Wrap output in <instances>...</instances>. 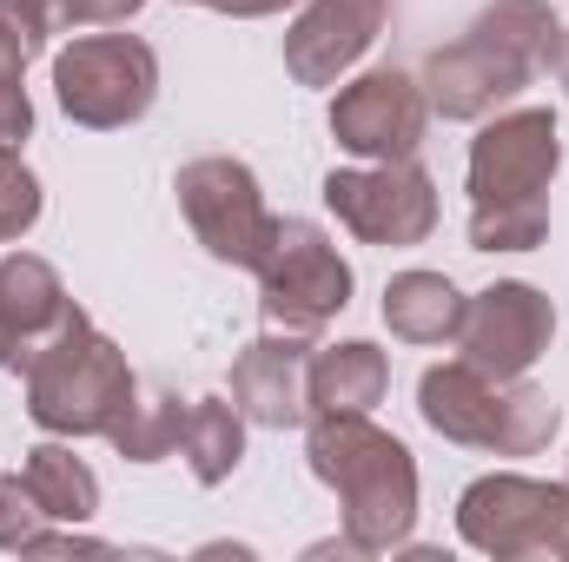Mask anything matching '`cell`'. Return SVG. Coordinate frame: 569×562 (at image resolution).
I'll return each mask as SVG.
<instances>
[{
	"mask_svg": "<svg viewBox=\"0 0 569 562\" xmlns=\"http://www.w3.org/2000/svg\"><path fill=\"white\" fill-rule=\"evenodd\" d=\"M305 423H311L305 456H311V476L325 490H338L345 543L358 556L405 550V536L418 523V463H411V450L358 411H311Z\"/></svg>",
	"mask_w": 569,
	"mask_h": 562,
	"instance_id": "cell-1",
	"label": "cell"
},
{
	"mask_svg": "<svg viewBox=\"0 0 569 562\" xmlns=\"http://www.w3.org/2000/svg\"><path fill=\"white\" fill-rule=\"evenodd\" d=\"M140 398L127 351L73 311L33 358H27V418L47 436H107Z\"/></svg>",
	"mask_w": 569,
	"mask_h": 562,
	"instance_id": "cell-2",
	"label": "cell"
},
{
	"mask_svg": "<svg viewBox=\"0 0 569 562\" xmlns=\"http://www.w3.org/2000/svg\"><path fill=\"white\" fill-rule=\"evenodd\" d=\"M418 418L463 443V450H490V456H537L557 436V404L550 391L523 384V378H490L477 364H430L418 384Z\"/></svg>",
	"mask_w": 569,
	"mask_h": 562,
	"instance_id": "cell-3",
	"label": "cell"
},
{
	"mask_svg": "<svg viewBox=\"0 0 569 562\" xmlns=\"http://www.w3.org/2000/svg\"><path fill=\"white\" fill-rule=\"evenodd\" d=\"M53 100L73 127H133L159 100V53L140 33H80L53 53Z\"/></svg>",
	"mask_w": 569,
	"mask_h": 562,
	"instance_id": "cell-4",
	"label": "cell"
},
{
	"mask_svg": "<svg viewBox=\"0 0 569 562\" xmlns=\"http://www.w3.org/2000/svg\"><path fill=\"white\" fill-rule=\"evenodd\" d=\"M569 530V483H537L517 470H490L457 496V536L477 556H557Z\"/></svg>",
	"mask_w": 569,
	"mask_h": 562,
	"instance_id": "cell-5",
	"label": "cell"
},
{
	"mask_svg": "<svg viewBox=\"0 0 569 562\" xmlns=\"http://www.w3.org/2000/svg\"><path fill=\"white\" fill-rule=\"evenodd\" d=\"M172 192H179V212H186L192 239H199L219 265H239V272H259V265H266L279 219L266 212L259 179H252L246 159H226V152L192 159V165H179Z\"/></svg>",
	"mask_w": 569,
	"mask_h": 562,
	"instance_id": "cell-6",
	"label": "cell"
},
{
	"mask_svg": "<svg viewBox=\"0 0 569 562\" xmlns=\"http://www.w3.org/2000/svg\"><path fill=\"white\" fill-rule=\"evenodd\" d=\"M351 265L338 259V245L311 225V219H279L272 252L259 265V311L272 331L318 338L345 304H351Z\"/></svg>",
	"mask_w": 569,
	"mask_h": 562,
	"instance_id": "cell-7",
	"label": "cell"
},
{
	"mask_svg": "<svg viewBox=\"0 0 569 562\" xmlns=\"http://www.w3.org/2000/svg\"><path fill=\"white\" fill-rule=\"evenodd\" d=\"M325 205L365 245H425L437 232V185L418 159L325 172Z\"/></svg>",
	"mask_w": 569,
	"mask_h": 562,
	"instance_id": "cell-8",
	"label": "cell"
},
{
	"mask_svg": "<svg viewBox=\"0 0 569 562\" xmlns=\"http://www.w3.org/2000/svg\"><path fill=\"white\" fill-rule=\"evenodd\" d=\"M425 80L398 73V67H371L351 87H338L331 100V140L365 165H391V159H418L425 145Z\"/></svg>",
	"mask_w": 569,
	"mask_h": 562,
	"instance_id": "cell-9",
	"label": "cell"
},
{
	"mask_svg": "<svg viewBox=\"0 0 569 562\" xmlns=\"http://www.w3.org/2000/svg\"><path fill=\"white\" fill-rule=\"evenodd\" d=\"M550 338H557V304L523 279H497L490 291H477L457 324L463 364H477L490 378H530V364L550 351Z\"/></svg>",
	"mask_w": 569,
	"mask_h": 562,
	"instance_id": "cell-10",
	"label": "cell"
},
{
	"mask_svg": "<svg viewBox=\"0 0 569 562\" xmlns=\"http://www.w3.org/2000/svg\"><path fill=\"white\" fill-rule=\"evenodd\" d=\"M557 165H563L557 113H543V107L497 113V120L470 140V205L543 199L550 179H557Z\"/></svg>",
	"mask_w": 569,
	"mask_h": 562,
	"instance_id": "cell-11",
	"label": "cell"
},
{
	"mask_svg": "<svg viewBox=\"0 0 569 562\" xmlns=\"http://www.w3.org/2000/svg\"><path fill=\"white\" fill-rule=\"evenodd\" d=\"M543 67H530L517 47H503L490 27H470L463 40L437 47L425 60V100L443 120H490L503 100H517Z\"/></svg>",
	"mask_w": 569,
	"mask_h": 562,
	"instance_id": "cell-12",
	"label": "cell"
},
{
	"mask_svg": "<svg viewBox=\"0 0 569 562\" xmlns=\"http://www.w3.org/2000/svg\"><path fill=\"white\" fill-rule=\"evenodd\" d=\"M385 20H391V0H305L298 20H291V33H284V73L298 87L345 80L371 53V40L385 33Z\"/></svg>",
	"mask_w": 569,
	"mask_h": 562,
	"instance_id": "cell-13",
	"label": "cell"
},
{
	"mask_svg": "<svg viewBox=\"0 0 569 562\" xmlns=\"http://www.w3.org/2000/svg\"><path fill=\"white\" fill-rule=\"evenodd\" d=\"M305 364H311V338L266 324V338H252V344L232 358V404H239V418L259 423V430H291V423H305L311 418Z\"/></svg>",
	"mask_w": 569,
	"mask_h": 562,
	"instance_id": "cell-14",
	"label": "cell"
},
{
	"mask_svg": "<svg viewBox=\"0 0 569 562\" xmlns=\"http://www.w3.org/2000/svg\"><path fill=\"white\" fill-rule=\"evenodd\" d=\"M80 304L67 298L60 272L33 252L0 259V371H27V358L73 318Z\"/></svg>",
	"mask_w": 569,
	"mask_h": 562,
	"instance_id": "cell-15",
	"label": "cell"
},
{
	"mask_svg": "<svg viewBox=\"0 0 569 562\" xmlns=\"http://www.w3.org/2000/svg\"><path fill=\"white\" fill-rule=\"evenodd\" d=\"M385 391H391V358L371 344V338H345V344H325V351H311V364H305V398H311V411H371V404H385Z\"/></svg>",
	"mask_w": 569,
	"mask_h": 562,
	"instance_id": "cell-16",
	"label": "cell"
},
{
	"mask_svg": "<svg viewBox=\"0 0 569 562\" xmlns=\"http://www.w3.org/2000/svg\"><path fill=\"white\" fill-rule=\"evenodd\" d=\"M463 304L470 298L443 279V272H398V279L385 284V324L405 344H457Z\"/></svg>",
	"mask_w": 569,
	"mask_h": 562,
	"instance_id": "cell-17",
	"label": "cell"
},
{
	"mask_svg": "<svg viewBox=\"0 0 569 562\" xmlns=\"http://www.w3.org/2000/svg\"><path fill=\"white\" fill-rule=\"evenodd\" d=\"M179 456H186V470H192L199 490H219V483L246 463V418H239V404H226V398H199V404H186Z\"/></svg>",
	"mask_w": 569,
	"mask_h": 562,
	"instance_id": "cell-18",
	"label": "cell"
},
{
	"mask_svg": "<svg viewBox=\"0 0 569 562\" xmlns=\"http://www.w3.org/2000/svg\"><path fill=\"white\" fill-rule=\"evenodd\" d=\"M33 503L47 510V523H87L100 510V476L67 450V443H33L27 463H20Z\"/></svg>",
	"mask_w": 569,
	"mask_h": 562,
	"instance_id": "cell-19",
	"label": "cell"
},
{
	"mask_svg": "<svg viewBox=\"0 0 569 562\" xmlns=\"http://www.w3.org/2000/svg\"><path fill=\"white\" fill-rule=\"evenodd\" d=\"M179 423H186V404L172 391H152V398H133L127 418L107 430V443L127 456V463H159L179 450Z\"/></svg>",
	"mask_w": 569,
	"mask_h": 562,
	"instance_id": "cell-20",
	"label": "cell"
},
{
	"mask_svg": "<svg viewBox=\"0 0 569 562\" xmlns=\"http://www.w3.org/2000/svg\"><path fill=\"white\" fill-rule=\"evenodd\" d=\"M550 232V199L470 205V252H537Z\"/></svg>",
	"mask_w": 569,
	"mask_h": 562,
	"instance_id": "cell-21",
	"label": "cell"
},
{
	"mask_svg": "<svg viewBox=\"0 0 569 562\" xmlns=\"http://www.w3.org/2000/svg\"><path fill=\"white\" fill-rule=\"evenodd\" d=\"M33 225H40V179L13 145H0V245H20Z\"/></svg>",
	"mask_w": 569,
	"mask_h": 562,
	"instance_id": "cell-22",
	"label": "cell"
},
{
	"mask_svg": "<svg viewBox=\"0 0 569 562\" xmlns=\"http://www.w3.org/2000/svg\"><path fill=\"white\" fill-rule=\"evenodd\" d=\"M53 27L40 13V0H0V73H27L33 53H47Z\"/></svg>",
	"mask_w": 569,
	"mask_h": 562,
	"instance_id": "cell-23",
	"label": "cell"
},
{
	"mask_svg": "<svg viewBox=\"0 0 569 562\" xmlns=\"http://www.w3.org/2000/svg\"><path fill=\"white\" fill-rule=\"evenodd\" d=\"M40 523H47V510L33 503L27 476H0V550H27L40 536Z\"/></svg>",
	"mask_w": 569,
	"mask_h": 562,
	"instance_id": "cell-24",
	"label": "cell"
},
{
	"mask_svg": "<svg viewBox=\"0 0 569 562\" xmlns=\"http://www.w3.org/2000/svg\"><path fill=\"white\" fill-rule=\"evenodd\" d=\"M140 7L146 0H40V13H47L53 33L60 27H127Z\"/></svg>",
	"mask_w": 569,
	"mask_h": 562,
	"instance_id": "cell-25",
	"label": "cell"
},
{
	"mask_svg": "<svg viewBox=\"0 0 569 562\" xmlns=\"http://www.w3.org/2000/svg\"><path fill=\"white\" fill-rule=\"evenodd\" d=\"M33 133V100L20 87V73H0V145H20Z\"/></svg>",
	"mask_w": 569,
	"mask_h": 562,
	"instance_id": "cell-26",
	"label": "cell"
},
{
	"mask_svg": "<svg viewBox=\"0 0 569 562\" xmlns=\"http://www.w3.org/2000/svg\"><path fill=\"white\" fill-rule=\"evenodd\" d=\"M192 7H212V13H232V20H266V13H284L298 0H192Z\"/></svg>",
	"mask_w": 569,
	"mask_h": 562,
	"instance_id": "cell-27",
	"label": "cell"
},
{
	"mask_svg": "<svg viewBox=\"0 0 569 562\" xmlns=\"http://www.w3.org/2000/svg\"><path fill=\"white\" fill-rule=\"evenodd\" d=\"M550 73H557V87L569 93V27L557 33V53H550Z\"/></svg>",
	"mask_w": 569,
	"mask_h": 562,
	"instance_id": "cell-28",
	"label": "cell"
}]
</instances>
